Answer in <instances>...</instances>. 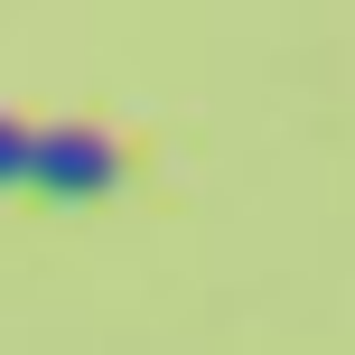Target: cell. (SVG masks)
<instances>
[{
  "instance_id": "1",
  "label": "cell",
  "mask_w": 355,
  "mask_h": 355,
  "mask_svg": "<svg viewBox=\"0 0 355 355\" xmlns=\"http://www.w3.org/2000/svg\"><path fill=\"white\" fill-rule=\"evenodd\" d=\"M28 187L37 196H66V206L112 196V187H122V150H112L103 131H85V122H47V131H37V159H28Z\"/></svg>"
},
{
  "instance_id": "2",
  "label": "cell",
  "mask_w": 355,
  "mask_h": 355,
  "mask_svg": "<svg viewBox=\"0 0 355 355\" xmlns=\"http://www.w3.org/2000/svg\"><path fill=\"white\" fill-rule=\"evenodd\" d=\"M28 159H37V122H0V187H28Z\"/></svg>"
}]
</instances>
